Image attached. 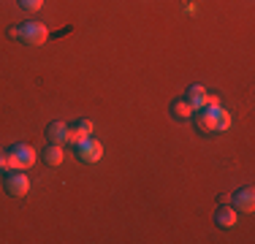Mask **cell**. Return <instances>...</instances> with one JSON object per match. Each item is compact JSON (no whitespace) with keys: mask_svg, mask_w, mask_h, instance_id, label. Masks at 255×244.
Returning a JSON list of instances; mask_svg holds the SVG:
<instances>
[{"mask_svg":"<svg viewBox=\"0 0 255 244\" xmlns=\"http://www.w3.org/2000/svg\"><path fill=\"white\" fill-rule=\"evenodd\" d=\"M19 5L25 11H38L41 5H44V0H19Z\"/></svg>","mask_w":255,"mask_h":244,"instance_id":"14","label":"cell"},{"mask_svg":"<svg viewBox=\"0 0 255 244\" xmlns=\"http://www.w3.org/2000/svg\"><path fill=\"white\" fill-rule=\"evenodd\" d=\"M236 220H239V212H236L234 206L223 204V206H217V209H215V223L220 225V228H234Z\"/></svg>","mask_w":255,"mask_h":244,"instance_id":"7","label":"cell"},{"mask_svg":"<svg viewBox=\"0 0 255 244\" xmlns=\"http://www.w3.org/2000/svg\"><path fill=\"white\" fill-rule=\"evenodd\" d=\"M35 160H38V152L30 144H14L11 149H5L3 166L5 171H27L35 166Z\"/></svg>","mask_w":255,"mask_h":244,"instance_id":"1","label":"cell"},{"mask_svg":"<svg viewBox=\"0 0 255 244\" xmlns=\"http://www.w3.org/2000/svg\"><path fill=\"white\" fill-rule=\"evenodd\" d=\"M41 157H44V163L49 168H57L60 163H63V157H65V152H63V144H54V141H49L44 146V152H41Z\"/></svg>","mask_w":255,"mask_h":244,"instance_id":"8","label":"cell"},{"mask_svg":"<svg viewBox=\"0 0 255 244\" xmlns=\"http://www.w3.org/2000/svg\"><path fill=\"white\" fill-rule=\"evenodd\" d=\"M3 187L11 198H22V195L30 193V179H27L25 171H8L3 176Z\"/></svg>","mask_w":255,"mask_h":244,"instance_id":"3","label":"cell"},{"mask_svg":"<svg viewBox=\"0 0 255 244\" xmlns=\"http://www.w3.org/2000/svg\"><path fill=\"white\" fill-rule=\"evenodd\" d=\"M76 155H79L82 163H98L103 157V144L98 141V138L87 136L82 144H76Z\"/></svg>","mask_w":255,"mask_h":244,"instance_id":"4","label":"cell"},{"mask_svg":"<svg viewBox=\"0 0 255 244\" xmlns=\"http://www.w3.org/2000/svg\"><path fill=\"white\" fill-rule=\"evenodd\" d=\"M84 138H87V136H84V133H82V130H79V127H76V125H71V127H68V138H65V144H71V146H76V144H82V141H84Z\"/></svg>","mask_w":255,"mask_h":244,"instance_id":"13","label":"cell"},{"mask_svg":"<svg viewBox=\"0 0 255 244\" xmlns=\"http://www.w3.org/2000/svg\"><path fill=\"white\" fill-rule=\"evenodd\" d=\"M16 38H19L25 46H41V44H46V38H49V30H46L41 22H25L22 27H16Z\"/></svg>","mask_w":255,"mask_h":244,"instance_id":"2","label":"cell"},{"mask_svg":"<svg viewBox=\"0 0 255 244\" xmlns=\"http://www.w3.org/2000/svg\"><path fill=\"white\" fill-rule=\"evenodd\" d=\"M3 157H5V149H0V163H3Z\"/></svg>","mask_w":255,"mask_h":244,"instance_id":"17","label":"cell"},{"mask_svg":"<svg viewBox=\"0 0 255 244\" xmlns=\"http://www.w3.org/2000/svg\"><path fill=\"white\" fill-rule=\"evenodd\" d=\"M76 127L84 133V136H93V122H90V120H79V122H76Z\"/></svg>","mask_w":255,"mask_h":244,"instance_id":"15","label":"cell"},{"mask_svg":"<svg viewBox=\"0 0 255 244\" xmlns=\"http://www.w3.org/2000/svg\"><path fill=\"white\" fill-rule=\"evenodd\" d=\"M217 112L220 106H204V109H196V125L201 133H217Z\"/></svg>","mask_w":255,"mask_h":244,"instance_id":"5","label":"cell"},{"mask_svg":"<svg viewBox=\"0 0 255 244\" xmlns=\"http://www.w3.org/2000/svg\"><path fill=\"white\" fill-rule=\"evenodd\" d=\"M3 171H5V166H3V163H0V174H3Z\"/></svg>","mask_w":255,"mask_h":244,"instance_id":"18","label":"cell"},{"mask_svg":"<svg viewBox=\"0 0 255 244\" xmlns=\"http://www.w3.org/2000/svg\"><path fill=\"white\" fill-rule=\"evenodd\" d=\"M171 114H174L177 120H190L193 114H196V109H193L190 103L185 101V98H179V101H174V103H171Z\"/></svg>","mask_w":255,"mask_h":244,"instance_id":"11","label":"cell"},{"mask_svg":"<svg viewBox=\"0 0 255 244\" xmlns=\"http://www.w3.org/2000/svg\"><path fill=\"white\" fill-rule=\"evenodd\" d=\"M231 206H234L236 212H242V215H253L255 212V190L253 187H242V190H236L234 198H231Z\"/></svg>","mask_w":255,"mask_h":244,"instance_id":"6","label":"cell"},{"mask_svg":"<svg viewBox=\"0 0 255 244\" xmlns=\"http://www.w3.org/2000/svg\"><path fill=\"white\" fill-rule=\"evenodd\" d=\"M206 106H220V98H217V95H206Z\"/></svg>","mask_w":255,"mask_h":244,"instance_id":"16","label":"cell"},{"mask_svg":"<svg viewBox=\"0 0 255 244\" xmlns=\"http://www.w3.org/2000/svg\"><path fill=\"white\" fill-rule=\"evenodd\" d=\"M68 127H71V125H65V122H49V125H46V136H49V141L65 146V138H68Z\"/></svg>","mask_w":255,"mask_h":244,"instance_id":"9","label":"cell"},{"mask_svg":"<svg viewBox=\"0 0 255 244\" xmlns=\"http://www.w3.org/2000/svg\"><path fill=\"white\" fill-rule=\"evenodd\" d=\"M228 127H231V114L220 106V112H217V133H226Z\"/></svg>","mask_w":255,"mask_h":244,"instance_id":"12","label":"cell"},{"mask_svg":"<svg viewBox=\"0 0 255 244\" xmlns=\"http://www.w3.org/2000/svg\"><path fill=\"white\" fill-rule=\"evenodd\" d=\"M185 101L190 103L193 109H204L206 106V90L201 87V84H193V87H187Z\"/></svg>","mask_w":255,"mask_h":244,"instance_id":"10","label":"cell"}]
</instances>
